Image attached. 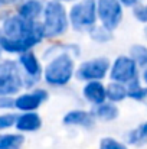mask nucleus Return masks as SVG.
<instances>
[{"label": "nucleus", "mask_w": 147, "mask_h": 149, "mask_svg": "<svg viewBox=\"0 0 147 149\" xmlns=\"http://www.w3.org/2000/svg\"><path fill=\"white\" fill-rule=\"evenodd\" d=\"M62 122L66 126H79V127L88 129V127L94 126L95 119H94V114L87 110H72L63 116Z\"/></svg>", "instance_id": "nucleus-12"}, {"label": "nucleus", "mask_w": 147, "mask_h": 149, "mask_svg": "<svg viewBox=\"0 0 147 149\" xmlns=\"http://www.w3.org/2000/svg\"><path fill=\"white\" fill-rule=\"evenodd\" d=\"M91 39L95 41V42H99V44H105V42H110L112 39V32L108 31L107 28L104 26H95L91 32Z\"/></svg>", "instance_id": "nucleus-21"}, {"label": "nucleus", "mask_w": 147, "mask_h": 149, "mask_svg": "<svg viewBox=\"0 0 147 149\" xmlns=\"http://www.w3.org/2000/svg\"><path fill=\"white\" fill-rule=\"evenodd\" d=\"M143 81L147 84V70H144V72H143Z\"/></svg>", "instance_id": "nucleus-28"}, {"label": "nucleus", "mask_w": 147, "mask_h": 149, "mask_svg": "<svg viewBox=\"0 0 147 149\" xmlns=\"http://www.w3.org/2000/svg\"><path fill=\"white\" fill-rule=\"evenodd\" d=\"M58 1H61V3H62V1H77V0H58ZM78 1H79V0H78Z\"/></svg>", "instance_id": "nucleus-29"}, {"label": "nucleus", "mask_w": 147, "mask_h": 149, "mask_svg": "<svg viewBox=\"0 0 147 149\" xmlns=\"http://www.w3.org/2000/svg\"><path fill=\"white\" fill-rule=\"evenodd\" d=\"M25 142V138L17 133L0 135V149H20Z\"/></svg>", "instance_id": "nucleus-18"}, {"label": "nucleus", "mask_w": 147, "mask_h": 149, "mask_svg": "<svg viewBox=\"0 0 147 149\" xmlns=\"http://www.w3.org/2000/svg\"><path fill=\"white\" fill-rule=\"evenodd\" d=\"M128 97V91H127V86L120 84V83H111L107 86V100L110 103H120L123 100Z\"/></svg>", "instance_id": "nucleus-16"}, {"label": "nucleus", "mask_w": 147, "mask_h": 149, "mask_svg": "<svg viewBox=\"0 0 147 149\" xmlns=\"http://www.w3.org/2000/svg\"><path fill=\"white\" fill-rule=\"evenodd\" d=\"M17 117H19V116H16V114H13V113H6V114H1V116H0V130H1V129L12 127L13 125L16 126Z\"/></svg>", "instance_id": "nucleus-23"}, {"label": "nucleus", "mask_w": 147, "mask_h": 149, "mask_svg": "<svg viewBox=\"0 0 147 149\" xmlns=\"http://www.w3.org/2000/svg\"><path fill=\"white\" fill-rule=\"evenodd\" d=\"M43 29L45 38H56L63 35L69 28V13L63 3L58 0H50L45 4L43 10Z\"/></svg>", "instance_id": "nucleus-3"}, {"label": "nucleus", "mask_w": 147, "mask_h": 149, "mask_svg": "<svg viewBox=\"0 0 147 149\" xmlns=\"http://www.w3.org/2000/svg\"><path fill=\"white\" fill-rule=\"evenodd\" d=\"M46 100H48V91L38 88L32 93H25V94L19 96L14 101V107L23 113H32L36 109H39L41 104Z\"/></svg>", "instance_id": "nucleus-9"}, {"label": "nucleus", "mask_w": 147, "mask_h": 149, "mask_svg": "<svg viewBox=\"0 0 147 149\" xmlns=\"http://www.w3.org/2000/svg\"><path fill=\"white\" fill-rule=\"evenodd\" d=\"M144 36H146V39H147V26L144 28Z\"/></svg>", "instance_id": "nucleus-30"}, {"label": "nucleus", "mask_w": 147, "mask_h": 149, "mask_svg": "<svg viewBox=\"0 0 147 149\" xmlns=\"http://www.w3.org/2000/svg\"><path fill=\"white\" fill-rule=\"evenodd\" d=\"M19 64L23 67L25 74H26V78L29 80L28 81V86H32L33 83H38L39 81V78L42 75V67H41L39 59L36 58V55L32 51L22 54L19 56Z\"/></svg>", "instance_id": "nucleus-10"}, {"label": "nucleus", "mask_w": 147, "mask_h": 149, "mask_svg": "<svg viewBox=\"0 0 147 149\" xmlns=\"http://www.w3.org/2000/svg\"><path fill=\"white\" fill-rule=\"evenodd\" d=\"M45 4L41 0H26L23 1L17 9V16H20L25 20L38 22V17L43 15Z\"/></svg>", "instance_id": "nucleus-13"}, {"label": "nucleus", "mask_w": 147, "mask_h": 149, "mask_svg": "<svg viewBox=\"0 0 147 149\" xmlns=\"http://www.w3.org/2000/svg\"><path fill=\"white\" fill-rule=\"evenodd\" d=\"M110 77L114 83L130 86L131 83L139 80V67L130 55H120L111 65Z\"/></svg>", "instance_id": "nucleus-5"}, {"label": "nucleus", "mask_w": 147, "mask_h": 149, "mask_svg": "<svg viewBox=\"0 0 147 149\" xmlns=\"http://www.w3.org/2000/svg\"><path fill=\"white\" fill-rule=\"evenodd\" d=\"M91 113L94 114V117H97L99 120H104V122H112L120 116L118 107L114 103H110V101H105L99 106H95Z\"/></svg>", "instance_id": "nucleus-15"}, {"label": "nucleus", "mask_w": 147, "mask_h": 149, "mask_svg": "<svg viewBox=\"0 0 147 149\" xmlns=\"http://www.w3.org/2000/svg\"><path fill=\"white\" fill-rule=\"evenodd\" d=\"M139 1L140 0H120V3L126 7H134V6H139Z\"/></svg>", "instance_id": "nucleus-26"}, {"label": "nucleus", "mask_w": 147, "mask_h": 149, "mask_svg": "<svg viewBox=\"0 0 147 149\" xmlns=\"http://www.w3.org/2000/svg\"><path fill=\"white\" fill-rule=\"evenodd\" d=\"M75 75V62L71 51L65 49L55 55L45 67V81L52 87H63Z\"/></svg>", "instance_id": "nucleus-2"}, {"label": "nucleus", "mask_w": 147, "mask_h": 149, "mask_svg": "<svg viewBox=\"0 0 147 149\" xmlns=\"http://www.w3.org/2000/svg\"><path fill=\"white\" fill-rule=\"evenodd\" d=\"M23 87V77L14 61L0 62V96H12Z\"/></svg>", "instance_id": "nucleus-6"}, {"label": "nucleus", "mask_w": 147, "mask_h": 149, "mask_svg": "<svg viewBox=\"0 0 147 149\" xmlns=\"http://www.w3.org/2000/svg\"><path fill=\"white\" fill-rule=\"evenodd\" d=\"M134 17L139 20V22H143V23H147V4L144 6H136L134 7Z\"/></svg>", "instance_id": "nucleus-24"}, {"label": "nucleus", "mask_w": 147, "mask_h": 149, "mask_svg": "<svg viewBox=\"0 0 147 149\" xmlns=\"http://www.w3.org/2000/svg\"><path fill=\"white\" fill-rule=\"evenodd\" d=\"M16 99H12L10 96H0V109H12L14 107Z\"/></svg>", "instance_id": "nucleus-25"}, {"label": "nucleus", "mask_w": 147, "mask_h": 149, "mask_svg": "<svg viewBox=\"0 0 147 149\" xmlns=\"http://www.w3.org/2000/svg\"><path fill=\"white\" fill-rule=\"evenodd\" d=\"M99 149H128L124 143L114 138H102L99 141Z\"/></svg>", "instance_id": "nucleus-22"}, {"label": "nucleus", "mask_w": 147, "mask_h": 149, "mask_svg": "<svg viewBox=\"0 0 147 149\" xmlns=\"http://www.w3.org/2000/svg\"><path fill=\"white\" fill-rule=\"evenodd\" d=\"M130 56L137 64V67H141L147 70V47L141 44H134L130 47Z\"/></svg>", "instance_id": "nucleus-17"}, {"label": "nucleus", "mask_w": 147, "mask_h": 149, "mask_svg": "<svg viewBox=\"0 0 147 149\" xmlns=\"http://www.w3.org/2000/svg\"><path fill=\"white\" fill-rule=\"evenodd\" d=\"M97 19V0H79L69 10V23L79 32H91Z\"/></svg>", "instance_id": "nucleus-4"}, {"label": "nucleus", "mask_w": 147, "mask_h": 149, "mask_svg": "<svg viewBox=\"0 0 147 149\" xmlns=\"http://www.w3.org/2000/svg\"><path fill=\"white\" fill-rule=\"evenodd\" d=\"M42 126V119L38 113H23L17 117L16 129L20 132H36Z\"/></svg>", "instance_id": "nucleus-14"}, {"label": "nucleus", "mask_w": 147, "mask_h": 149, "mask_svg": "<svg viewBox=\"0 0 147 149\" xmlns=\"http://www.w3.org/2000/svg\"><path fill=\"white\" fill-rule=\"evenodd\" d=\"M97 13L101 26L112 32L123 20V4L120 0H97Z\"/></svg>", "instance_id": "nucleus-8"}, {"label": "nucleus", "mask_w": 147, "mask_h": 149, "mask_svg": "<svg viewBox=\"0 0 147 149\" xmlns=\"http://www.w3.org/2000/svg\"><path fill=\"white\" fill-rule=\"evenodd\" d=\"M82 96L88 103L94 104V106H99L107 100V87L101 83V81H90L84 86L82 90Z\"/></svg>", "instance_id": "nucleus-11"}, {"label": "nucleus", "mask_w": 147, "mask_h": 149, "mask_svg": "<svg viewBox=\"0 0 147 149\" xmlns=\"http://www.w3.org/2000/svg\"><path fill=\"white\" fill-rule=\"evenodd\" d=\"M45 38L41 22L25 20L20 16H9L1 25L0 47L10 54H25L36 47Z\"/></svg>", "instance_id": "nucleus-1"}, {"label": "nucleus", "mask_w": 147, "mask_h": 149, "mask_svg": "<svg viewBox=\"0 0 147 149\" xmlns=\"http://www.w3.org/2000/svg\"><path fill=\"white\" fill-rule=\"evenodd\" d=\"M0 51H1V47H0Z\"/></svg>", "instance_id": "nucleus-31"}, {"label": "nucleus", "mask_w": 147, "mask_h": 149, "mask_svg": "<svg viewBox=\"0 0 147 149\" xmlns=\"http://www.w3.org/2000/svg\"><path fill=\"white\" fill-rule=\"evenodd\" d=\"M16 0H0V7L1 6H7V4H12V3H14Z\"/></svg>", "instance_id": "nucleus-27"}, {"label": "nucleus", "mask_w": 147, "mask_h": 149, "mask_svg": "<svg viewBox=\"0 0 147 149\" xmlns=\"http://www.w3.org/2000/svg\"><path fill=\"white\" fill-rule=\"evenodd\" d=\"M127 139L131 145H143L147 142V122L141 123L139 127L133 129L128 135Z\"/></svg>", "instance_id": "nucleus-19"}, {"label": "nucleus", "mask_w": 147, "mask_h": 149, "mask_svg": "<svg viewBox=\"0 0 147 149\" xmlns=\"http://www.w3.org/2000/svg\"><path fill=\"white\" fill-rule=\"evenodd\" d=\"M127 91H128V99L136 100V101H144L147 100V87L140 86V81H134L130 86H127Z\"/></svg>", "instance_id": "nucleus-20"}, {"label": "nucleus", "mask_w": 147, "mask_h": 149, "mask_svg": "<svg viewBox=\"0 0 147 149\" xmlns=\"http://www.w3.org/2000/svg\"><path fill=\"white\" fill-rule=\"evenodd\" d=\"M111 70V62L108 58L105 56H98L88 59L85 62H82L77 71H75V77L81 81H101L107 72Z\"/></svg>", "instance_id": "nucleus-7"}]
</instances>
